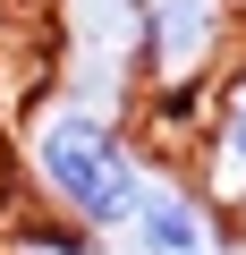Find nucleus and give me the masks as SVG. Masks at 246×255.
Masks as SVG:
<instances>
[{
	"instance_id": "4",
	"label": "nucleus",
	"mask_w": 246,
	"mask_h": 255,
	"mask_svg": "<svg viewBox=\"0 0 246 255\" xmlns=\"http://www.w3.org/2000/svg\"><path fill=\"white\" fill-rule=\"evenodd\" d=\"M0 255H102V238L77 230V221H60V213H17L0 230Z\"/></svg>"
},
{
	"instance_id": "5",
	"label": "nucleus",
	"mask_w": 246,
	"mask_h": 255,
	"mask_svg": "<svg viewBox=\"0 0 246 255\" xmlns=\"http://www.w3.org/2000/svg\"><path fill=\"white\" fill-rule=\"evenodd\" d=\"M221 255H246V247H221Z\"/></svg>"
},
{
	"instance_id": "1",
	"label": "nucleus",
	"mask_w": 246,
	"mask_h": 255,
	"mask_svg": "<svg viewBox=\"0 0 246 255\" xmlns=\"http://www.w3.org/2000/svg\"><path fill=\"white\" fill-rule=\"evenodd\" d=\"M17 170H26L34 213H60V221H77V230H93V238L128 230L136 204H145V187H153L145 145H136L110 111L68 102V94H51V102L26 119Z\"/></svg>"
},
{
	"instance_id": "2",
	"label": "nucleus",
	"mask_w": 246,
	"mask_h": 255,
	"mask_svg": "<svg viewBox=\"0 0 246 255\" xmlns=\"http://www.w3.org/2000/svg\"><path fill=\"white\" fill-rule=\"evenodd\" d=\"M195 187L221 204L229 230H246V60L212 85L204 136H195Z\"/></svg>"
},
{
	"instance_id": "3",
	"label": "nucleus",
	"mask_w": 246,
	"mask_h": 255,
	"mask_svg": "<svg viewBox=\"0 0 246 255\" xmlns=\"http://www.w3.org/2000/svg\"><path fill=\"white\" fill-rule=\"evenodd\" d=\"M128 238H136V255H221V247H238L221 204L195 179H153L136 221H128Z\"/></svg>"
}]
</instances>
